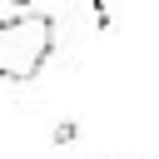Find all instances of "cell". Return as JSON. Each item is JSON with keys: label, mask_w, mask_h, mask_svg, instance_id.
Listing matches in <instances>:
<instances>
[{"label": "cell", "mask_w": 159, "mask_h": 159, "mask_svg": "<svg viewBox=\"0 0 159 159\" xmlns=\"http://www.w3.org/2000/svg\"><path fill=\"white\" fill-rule=\"evenodd\" d=\"M55 55V15L45 10H15L0 20V80L30 84L45 60Z\"/></svg>", "instance_id": "obj_1"}, {"label": "cell", "mask_w": 159, "mask_h": 159, "mask_svg": "<svg viewBox=\"0 0 159 159\" xmlns=\"http://www.w3.org/2000/svg\"><path fill=\"white\" fill-rule=\"evenodd\" d=\"M75 139H80V124H75V119H65V124L55 129V144H75Z\"/></svg>", "instance_id": "obj_2"}, {"label": "cell", "mask_w": 159, "mask_h": 159, "mask_svg": "<svg viewBox=\"0 0 159 159\" xmlns=\"http://www.w3.org/2000/svg\"><path fill=\"white\" fill-rule=\"evenodd\" d=\"M15 5H25V0H15Z\"/></svg>", "instance_id": "obj_3"}]
</instances>
